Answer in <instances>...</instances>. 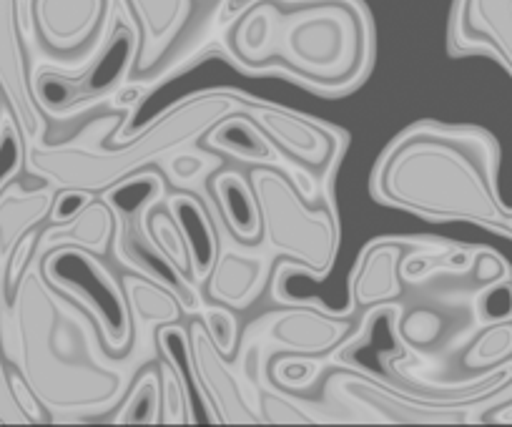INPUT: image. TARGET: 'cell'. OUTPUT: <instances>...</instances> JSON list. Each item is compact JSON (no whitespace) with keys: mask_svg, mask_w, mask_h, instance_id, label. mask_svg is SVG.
Segmentation results:
<instances>
[{"mask_svg":"<svg viewBox=\"0 0 512 427\" xmlns=\"http://www.w3.org/2000/svg\"><path fill=\"white\" fill-rule=\"evenodd\" d=\"M221 23V46L236 66L279 71L309 91H352L372 63L362 0H249Z\"/></svg>","mask_w":512,"mask_h":427,"instance_id":"6da1fadb","label":"cell"},{"mask_svg":"<svg viewBox=\"0 0 512 427\" xmlns=\"http://www.w3.org/2000/svg\"><path fill=\"white\" fill-rule=\"evenodd\" d=\"M91 314L53 287L41 262L28 267L13 302V362L56 420L106 415L126 395Z\"/></svg>","mask_w":512,"mask_h":427,"instance_id":"7a4b0ae2","label":"cell"},{"mask_svg":"<svg viewBox=\"0 0 512 427\" xmlns=\"http://www.w3.org/2000/svg\"><path fill=\"white\" fill-rule=\"evenodd\" d=\"M500 146L475 126L425 121L397 136L372 176L377 201L435 222L505 232L510 206L497 189Z\"/></svg>","mask_w":512,"mask_h":427,"instance_id":"3957f363","label":"cell"},{"mask_svg":"<svg viewBox=\"0 0 512 427\" xmlns=\"http://www.w3.org/2000/svg\"><path fill=\"white\" fill-rule=\"evenodd\" d=\"M262 106L264 101L259 98L229 88H211L174 103L141 134L106 141L98 149L83 144L51 146L46 141L28 146L26 171L46 184H53L58 191L83 189L91 194H103L139 174L144 166L169 154L176 146L204 139L206 131L214 129L219 121L236 114L254 119Z\"/></svg>","mask_w":512,"mask_h":427,"instance_id":"277c9868","label":"cell"},{"mask_svg":"<svg viewBox=\"0 0 512 427\" xmlns=\"http://www.w3.org/2000/svg\"><path fill=\"white\" fill-rule=\"evenodd\" d=\"M249 181L259 201L269 247L282 259L297 264L304 277H327L342 242L332 204L324 201L322 206H309L297 184L274 166L251 169Z\"/></svg>","mask_w":512,"mask_h":427,"instance_id":"5b68a950","label":"cell"},{"mask_svg":"<svg viewBox=\"0 0 512 427\" xmlns=\"http://www.w3.org/2000/svg\"><path fill=\"white\" fill-rule=\"evenodd\" d=\"M121 0H23L26 38L43 56L33 66L78 76L111 41Z\"/></svg>","mask_w":512,"mask_h":427,"instance_id":"8992f818","label":"cell"},{"mask_svg":"<svg viewBox=\"0 0 512 427\" xmlns=\"http://www.w3.org/2000/svg\"><path fill=\"white\" fill-rule=\"evenodd\" d=\"M38 262L53 287L91 314L108 355L128 357L136 345L134 319L123 287L103 267L101 257L81 247H58Z\"/></svg>","mask_w":512,"mask_h":427,"instance_id":"52a82bcc","label":"cell"},{"mask_svg":"<svg viewBox=\"0 0 512 427\" xmlns=\"http://www.w3.org/2000/svg\"><path fill=\"white\" fill-rule=\"evenodd\" d=\"M136 51H139V33L128 21H121L96 61L78 76L33 66L31 81L38 106L53 119H68L88 111L93 103L111 96L123 81L131 78Z\"/></svg>","mask_w":512,"mask_h":427,"instance_id":"ba28073f","label":"cell"},{"mask_svg":"<svg viewBox=\"0 0 512 427\" xmlns=\"http://www.w3.org/2000/svg\"><path fill=\"white\" fill-rule=\"evenodd\" d=\"M23 0H0V93L21 129L23 144L33 146L46 139L48 116L38 106L31 81V58L26 46Z\"/></svg>","mask_w":512,"mask_h":427,"instance_id":"9c48e42d","label":"cell"},{"mask_svg":"<svg viewBox=\"0 0 512 427\" xmlns=\"http://www.w3.org/2000/svg\"><path fill=\"white\" fill-rule=\"evenodd\" d=\"M189 335L191 365H194L196 385H199L201 400L209 410L211 422L221 425H259L262 417L246 400L236 372L229 367V357L216 347L206 330L204 319H191L186 327Z\"/></svg>","mask_w":512,"mask_h":427,"instance_id":"30bf717a","label":"cell"},{"mask_svg":"<svg viewBox=\"0 0 512 427\" xmlns=\"http://www.w3.org/2000/svg\"><path fill=\"white\" fill-rule=\"evenodd\" d=\"M452 53H487L512 76V0H455L450 18ZM512 234V209L505 217Z\"/></svg>","mask_w":512,"mask_h":427,"instance_id":"8fae6325","label":"cell"},{"mask_svg":"<svg viewBox=\"0 0 512 427\" xmlns=\"http://www.w3.org/2000/svg\"><path fill=\"white\" fill-rule=\"evenodd\" d=\"M256 126L272 139L279 154L292 159L302 169L312 174H329L334 161L342 154L344 139L329 126L317 124V121L299 116L284 106L264 103L259 114L254 116Z\"/></svg>","mask_w":512,"mask_h":427,"instance_id":"7c38bea8","label":"cell"},{"mask_svg":"<svg viewBox=\"0 0 512 427\" xmlns=\"http://www.w3.org/2000/svg\"><path fill=\"white\" fill-rule=\"evenodd\" d=\"M354 322L314 304H287L284 312L269 317L267 335L279 352L324 357L337 352L352 337Z\"/></svg>","mask_w":512,"mask_h":427,"instance_id":"4fadbf2b","label":"cell"},{"mask_svg":"<svg viewBox=\"0 0 512 427\" xmlns=\"http://www.w3.org/2000/svg\"><path fill=\"white\" fill-rule=\"evenodd\" d=\"M123 8L131 13L139 33V51H136L131 78H149L159 71L164 58L174 51L181 31L191 16V0H121Z\"/></svg>","mask_w":512,"mask_h":427,"instance_id":"5bb4252c","label":"cell"},{"mask_svg":"<svg viewBox=\"0 0 512 427\" xmlns=\"http://www.w3.org/2000/svg\"><path fill=\"white\" fill-rule=\"evenodd\" d=\"M410 244L400 239H379L362 249L349 277V304L352 309H369L390 304L402 297V262Z\"/></svg>","mask_w":512,"mask_h":427,"instance_id":"9a60e30c","label":"cell"},{"mask_svg":"<svg viewBox=\"0 0 512 427\" xmlns=\"http://www.w3.org/2000/svg\"><path fill=\"white\" fill-rule=\"evenodd\" d=\"M118 217L113 206L103 196L93 199L76 219L63 224H53L46 232L38 234L36 259H43L48 252L58 247H81L88 252L106 257L116 242Z\"/></svg>","mask_w":512,"mask_h":427,"instance_id":"2e32d148","label":"cell"},{"mask_svg":"<svg viewBox=\"0 0 512 427\" xmlns=\"http://www.w3.org/2000/svg\"><path fill=\"white\" fill-rule=\"evenodd\" d=\"M267 259L259 254H241L226 249L206 277V294L211 302L231 309H246L259 299L267 282Z\"/></svg>","mask_w":512,"mask_h":427,"instance_id":"e0dca14e","label":"cell"},{"mask_svg":"<svg viewBox=\"0 0 512 427\" xmlns=\"http://www.w3.org/2000/svg\"><path fill=\"white\" fill-rule=\"evenodd\" d=\"M58 189L53 184L26 191L21 184H8L0 194V269L6 274L8 259L28 232L43 219H51Z\"/></svg>","mask_w":512,"mask_h":427,"instance_id":"ac0fdd59","label":"cell"},{"mask_svg":"<svg viewBox=\"0 0 512 427\" xmlns=\"http://www.w3.org/2000/svg\"><path fill=\"white\" fill-rule=\"evenodd\" d=\"M211 194H214L226 229L236 242L249 249L262 242V211H259L251 181L246 184L239 171H219L211 179Z\"/></svg>","mask_w":512,"mask_h":427,"instance_id":"d6986e66","label":"cell"},{"mask_svg":"<svg viewBox=\"0 0 512 427\" xmlns=\"http://www.w3.org/2000/svg\"><path fill=\"white\" fill-rule=\"evenodd\" d=\"M204 144L214 151H226V154L236 156L249 164L262 166H277V146L272 144L267 134H264L251 116L236 114L229 119L219 121L214 129L204 134Z\"/></svg>","mask_w":512,"mask_h":427,"instance_id":"ffe728a7","label":"cell"},{"mask_svg":"<svg viewBox=\"0 0 512 427\" xmlns=\"http://www.w3.org/2000/svg\"><path fill=\"white\" fill-rule=\"evenodd\" d=\"M121 287L131 309L134 330H139L141 325H174L184 314V304L176 297V292L146 274L126 272L121 277Z\"/></svg>","mask_w":512,"mask_h":427,"instance_id":"44dd1931","label":"cell"},{"mask_svg":"<svg viewBox=\"0 0 512 427\" xmlns=\"http://www.w3.org/2000/svg\"><path fill=\"white\" fill-rule=\"evenodd\" d=\"M166 206L184 232L191 259H194V279L201 282V279L209 277L216 259H219V237L214 232V224H211L204 204L191 194H174Z\"/></svg>","mask_w":512,"mask_h":427,"instance_id":"7402d4cb","label":"cell"},{"mask_svg":"<svg viewBox=\"0 0 512 427\" xmlns=\"http://www.w3.org/2000/svg\"><path fill=\"white\" fill-rule=\"evenodd\" d=\"M164 189V179L156 171H139L131 179L103 191V199L113 206L116 217L128 219V222H146L149 211L164 196Z\"/></svg>","mask_w":512,"mask_h":427,"instance_id":"603a6c76","label":"cell"},{"mask_svg":"<svg viewBox=\"0 0 512 427\" xmlns=\"http://www.w3.org/2000/svg\"><path fill=\"white\" fill-rule=\"evenodd\" d=\"M118 425H159L161 422V375L159 367H146L118 407Z\"/></svg>","mask_w":512,"mask_h":427,"instance_id":"cb8c5ba5","label":"cell"},{"mask_svg":"<svg viewBox=\"0 0 512 427\" xmlns=\"http://www.w3.org/2000/svg\"><path fill=\"white\" fill-rule=\"evenodd\" d=\"M149 232L151 237H154L156 247L161 249V254H164L181 274L194 279V259H191L189 244H186L184 232H181L179 222L174 219L169 206H166V209H159V204H156L154 209L149 211Z\"/></svg>","mask_w":512,"mask_h":427,"instance_id":"d4e9b609","label":"cell"},{"mask_svg":"<svg viewBox=\"0 0 512 427\" xmlns=\"http://www.w3.org/2000/svg\"><path fill=\"white\" fill-rule=\"evenodd\" d=\"M507 357H512V322H500V325L482 327L477 340L462 357V367L472 372L487 370L492 365H500Z\"/></svg>","mask_w":512,"mask_h":427,"instance_id":"484cf974","label":"cell"},{"mask_svg":"<svg viewBox=\"0 0 512 427\" xmlns=\"http://www.w3.org/2000/svg\"><path fill=\"white\" fill-rule=\"evenodd\" d=\"M161 375V422L164 425H191L199 422L194 415V400L186 390L184 380L176 375L169 362L159 365Z\"/></svg>","mask_w":512,"mask_h":427,"instance_id":"4316f807","label":"cell"},{"mask_svg":"<svg viewBox=\"0 0 512 427\" xmlns=\"http://www.w3.org/2000/svg\"><path fill=\"white\" fill-rule=\"evenodd\" d=\"M397 330L410 350H430L445 335V317L430 307H415L402 314Z\"/></svg>","mask_w":512,"mask_h":427,"instance_id":"83f0119b","label":"cell"},{"mask_svg":"<svg viewBox=\"0 0 512 427\" xmlns=\"http://www.w3.org/2000/svg\"><path fill=\"white\" fill-rule=\"evenodd\" d=\"M23 166H26V144L13 114L8 106H3L0 109V194Z\"/></svg>","mask_w":512,"mask_h":427,"instance_id":"f1b7e54d","label":"cell"},{"mask_svg":"<svg viewBox=\"0 0 512 427\" xmlns=\"http://www.w3.org/2000/svg\"><path fill=\"white\" fill-rule=\"evenodd\" d=\"M319 365L314 357L307 355H289V352H282L279 357H274L272 365H269V377L277 387L282 390H302V387H309L319 377Z\"/></svg>","mask_w":512,"mask_h":427,"instance_id":"f546056e","label":"cell"},{"mask_svg":"<svg viewBox=\"0 0 512 427\" xmlns=\"http://www.w3.org/2000/svg\"><path fill=\"white\" fill-rule=\"evenodd\" d=\"M472 312L477 327L512 322V279L482 287L472 302Z\"/></svg>","mask_w":512,"mask_h":427,"instance_id":"4dcf8cb0","label":"cell"},{"mask_svg":"<svg viewBox=\"0 0 512 427\" xmlns=\"http://www.w3.org/2000/svg\"><path fill=\"white\" fill-rule=\"evenodd\" d=\"M256 402H259L262 422H272V425H314L319 422V417L309 415L302 405L287 400L269 387L256 385Z\"/></svg>","mask_w":512,"mask_h":427,"instance_id":"1f68e13d","label":"cell"},{"mask_svg":"<svg viewBox=\"0 0 512 427\" xmlns=\"http://www.w3.org/2000/svg\"><path fill=\"white\" fill-rule=\"evenodd\" d=\"M201 319H204L206 330H209L216 347L231 360L236 352V340H239V325H236V314L231 312V307L216 304V307L206 309Z\"/></svg>","mask_w":512,"mask_h":427,"instance_id":"d6a6232c","label":"cell"},{"mask_svg":"<svg viewBox=\"0 0 512 427\" xmlns=\"http://www.w3.org/2000/svg\"><path fill=\"white\" fill-rule=\"evenodd\" d=\"M472 277L480 287H490V284L505 282V279H512V267L500 252L490 247H482L472 254Z\"/></svg>","mask_w":512,"mask_h":427,"instance_id":"836d02e7","label":"cell"},{"mask_svg":"<svg viewBox=\"0 0 512 427\" xmlns=\"http://www.w3.org/2000/svg\"><path fill=\"white\" fill-rule=\"evenodd\" d=\"M96 199V194L91 191H83V189H61L58 191L56 201H53V211H51V222L53 224H63V222H71L86 209L91 201Z\"/></svg>","mask_w":512,"mask_h":427,"instance_id":"e575fe53","label":"cell"},{"mask_svg":"<svg viewBox=\"0 0 512 427\" xmlns=\"http://www.w3.org/2000/svg\"><path fill=\"white\" fill-rule=\"evenodd\" d=\"M28 425V417L23 415V410L18 407L16 395H13L11 387V372H6L3 360H0V425Z\"/></svg>","mask_w":512,"mask_h":427,"instance_id":"d590c367","label":"cell"},{"mask_svg":"<svg viewBox=\"0 0 512 427\" xmlns=\"http://www.w3.org/2000/svg\"><path fill=\"white\" fill-rule=\"evenodd\" d=\"M209 166V159L201 154H179L171 159L169 164V174L174 176L176 184H186V181L196 179L201 171Z\"/></svg>","mask_w":512,"mask_h":427,"instance_id":"8d00e7d4","label":"cell"},{"mask_svg":"<svg viewBox=\"0 0 512 427\" xmlns=\"http://www.w3.org/2000/svg\"><path fill=\"white\" fill-rule=\"evenodd\" d=\"M472 249H450V252L445 254V259H442V267L447 269V272H455V274H462L467 272V269L472 267Z\"/></svg>","mask_w":512,"mask_h":427,"instance_id":"74e56055","label":"cell"}]
</instances>
